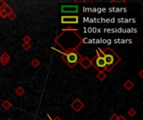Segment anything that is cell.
Segmentation results:
<instances>
[{
  "label": "cell",
  "instance_id": "6da1fadb",
  "mask_svg": "<svg viewBox=\"0 0 143 120\" xmlns=\"http://www.w3.org/2000/svg\"><path fill=\"white\" fill-rule=\"evenodd\" d=\"M56 43L61 50L55 49L57 52L66 53L72 50H77L80 46L83 43V38L78 34V30L73 28H67L58 35L54 39Z\"/></svg>",
  "mask_w": 143,
  "mask_h": 120
},
{
  "label": "cell",
  "instance_id": "7a4b0ae2",
  "mask_svg": "<svg viewBox=\"0 0 143 120\" xmlns=\"http://www.w3.org/2000/svg\"><path fill=\"white\" fill-rule=\"evenodd\" d=\"M102 51L104 54L105 65H106L105 71L110 72L120 62H121V58L111 48H106L104 50H102Z\"/></svg>",
  "mask_w": 143,
  "mask_h": 120
},
{
  "label": "cell",
  "instance_id": "3957f363",
  "mask_svg": "<svg viewBox=\"0 0 143 120\" xmlns=\"http://www.w3.org/2000/svg\"><path fill=\"white\" fill-rule=\"evenodd\" d=\"M59 53H60L62 54L60 57L61 59L70 68H74L77 64H79L80 59L82 58L81 54L78 52L77 50H72V51H70L66 53H64L61 52H59Z\"/></svg>",
  "mask_w": 143,
  "mask_h": 120
},
{
  "label": "cell",
  "instance_id": "277c9868",
  "mask_svg": "<svg viewBox=\"0 0 143 120\" xmlns=\"http://www.w3.org/2000/svg\"><path fill=\"white\" fill-rule=\"evenodd\" d=\"M91 66H93L98 72H105L106 65L104 58H100L98 56H94L91 59Z\"/></svg>",
  "mask_w": 143,
  "mask_h": 120
},
{
  "label": "cell",
  "instance_id": "5b68a950",
  "mask_svg": "<svg viewBox=\"0 0 143 120\" xmlns=\"http://www.w3.org/2000/svg\"><path fill=\"white\" fill-rule=\"evenodd\" d=\"M61 24H79V17L76 15L61 16Z\"/></svg>",
  "mask_w": 143,
  "mask_h": 120
},
{
  "label": "cell",
  "instance_id": "8992f818",
  "mask_svg": "<svg viewBox=\"0 0 143 120\" xmlns=\"http://www.w3.org/2000/svg\"><path fill=\"white\" fill-rule=\"evenodd\" d=\"M70 107L73 108L74 111H75L76 113H79L80 110L85 107V104L82 103V101L80 99H75L70 103Z\"/></svg>",
  "mask_w": 143,
  "mask_h": 120
},
{
  "label": "cell",
  "instance_id": "52a82bcc",
  "mask_svg": "<svg viewBox=\"0 0 143 120\" xmlns=\"http://www.w3.org/2000/svg\"><path fill=\"white\" fill-rule=\"evenodd\" d=\"M79 11V7L77 5H63L61 6V12L62 13H78Z\"/></svg>",
  "mask_w": 143,
  "mask_h": 120
},
{
  "label": "cell",
  "instance_id": "ba28073f",
  "mask_svg": "<svg viewBox=\"0 0 143 120\" xmlns=\"http://www.w3.org/2000/svg\"><path fill=\"white\" fill-rule=\"evenodd\" d=\"M80 64V66L84 68V69H88L90 67H91V60L88 57H82L80 59V61L79 63Z\"/></svg>",
  "mask_w": 143,
  "mask_h": 120
},
{
  "label": "cell",
  "instance_id": "9c48e42d",
  "mask_svg": "<svg viewBox=\"0 0 143 120\" xmlns=\"http://www.w3.org/2000/svg\"><path fill=\"white\" fill-rule=\"evenodd\" d=\"M9 61H10V56H9V54L8 53L4 52L0 55V63L3 66H6L9 63Z\"/></svg>",
  "mask_w": 143,
  "mask_h": 120
},
{
  "label": "cell",
  "instance_id": "30bf717a",
  "mask_svg": "<svg viewBox=\"0 0 143 120\" xmlns=\"http://www.w3.org/2000/svg\"><path fill=\"white\" fill-rule=\"evenodd\" d=\"M123 86H124V88H125L126 90L130 91V90H131L133 89V87H134V83H133L131 80L128 79V80H126L125 83H124Z\"/></svg>",
  "mask_w": 143,
  "mask_h": 120
},
{
  "label": "cell",
  "instance_id": "8fae6325",
  "mask_svg": "<svg viewBox=\"0 0 143 120\" xmlns=\"http://www.w3.org/2000/svg\"><path fill=\"white\" fill-rule=\"evenodd\" d=\"M2 107H3V109L9 110L12 108V103L9 102L8 100H5V101H3V102L2 103Z\"/></svg>",
  "mask_w": 143,
  "mask_h": 120
},
{
  "label": "cell",
  "instance_id": "7c38bea8",
  "mask_svg": "<svg viewBox=\"0 0 143 120\" xmlns=\"http://www.w3.org/2000/svg\"><path fill=\"white\" fill-rule=\"evenodd\" d=\"M15 94L18 95V96H19V97H21V96H23L24 94H25V90H24V89L23 87H21V86H19V87H18L17 89H15Z\"/></svg>",
  "mask_w": 143,
  "mask_h": 120
},
{
  "label": "cell",
  "instance_id": "4fadbf2b",
  "mask_svg": "<svg viewBox=\"0 0 143 120\" xmlns=\"http://www.w3.org/2000/svg\"><path fill=\"white\" fill-rule=\"evenodd\" d=\"M96 78H97L100 81H104L105 78H107V75L105 72H99L97 73V75H96Z\"/></svg>",
  "mask_w": 143,
  "mask_h": 120
},
{
  "label": "cell",
  "instance_id": "5bb4252c",
  "mask_svg": "<svg viewBox=\"0 0 143 120\" xmlns=\"http://www.w3.org/2000/svg\"><path fill=\"white\" fill-rule=\"evenodd\" d=\"M30 64H31V66L32 67H34V68H38L39 65H40V61L38 59V58H34L33 60L31 61V63H30Z\"/></svg>",
  "mask_w": 143,
  "mask_h": 120
},
{
  "label": "cell",
  "instance_id": "9a60e30c",
  "mask_svg": "<svg viewBox=\"0 0 143 120\" xmlns=\"http://www.w3.org/2000/svg\"><path fill=\"white\" fill-rule=\"evenodd\" d=\"M8 18H9V20H11V21H13V20H15L16 19V18H17V14L14 13V12H12L11 13H9V14L8 15Z\"/></svg>",
  "mask_w": 143,
  "mask_h": 120
},
{
  "label": "cell",
  "instance_id": "2e32d148",
  "mask_svg": "<svg viewBox=\"0 0 143 120\" xmlns=\"http://www.w3.org/2000/svg\"><path fill=\"white\" fill-rule=\"evenodd\" d=\"M3 11L4 13H5L7 15H8L9 13H11L13 12V9H12V8H11L10 6L8 5L7 7H5V8H3Z\"/></svg>",
  "mask_w": 143,
  "mask_h": 120
},
{
  "label": "cell",
  "instance_id": "e0dca14e",
  "mask_svg": "<svg viewBox=\"0 0 143 120\" xmlns=\"http://www.w3.org/2000/svg\"><path fill=\"white\" fill-rule=\"evenodd\" d=\"M136 110L133 108H130L127 111V114L129 115L130 117H134L135 115H136Z\"/></svg>",
  "mask_w": 143,
  "mask_h": 120
},
{
  "label": "cell",
  "instance_id": "ac0fdd59",
  "mask_svg": "<svg viewBox=\"0 0 143 120\" xmlns=\"http://www.w3.org/2000/svg\"><path fill=\"white\" fill-rule=\"evenodd\" d=\"M8 5V4L5 1H3V0H0V11H3V8L7 7Z\"/></svg>",
  "mask_w": 143,
  "mask_h": 120
},
{
  "label": "cell",
  "instance_id": "d6986e66",
  "mask_svg": "<svg viewBox=\"0 0 143 120\" xmlns=\"http://www.w3.org/2000/svg\"><path fill=\"white\" fill-rule=\"evenodd\" d=\"M22 48L24 50V51H29L31 48V45L30 43H23L22 44Z\"/></svg>",
  "mask_w": 143,
  "mask_h": 120
},
{
  "label": "cell",
  "instance_id": "ffe728a7",
  "mask_svg": "<svg viewBox=\"0 0 143 120\" xmlns=\"http://www.w3.org/2000/svg\"><path fill=\"white\" fill-rule=\"evenodd\" d=\"M23 41H24V43H30L31 38L29 35H25L24 38H23Z\"/></svg>",
  "mask_w": 143,
  "mask_h": 120
},
{
  "label": "cell",
  "instance_id": "44dd1931",
  "mask_svg": "<svg viewBox=\"0 0 143 120\" xmlns=\"http://www.w3.org/2000/svg\"><path fill=\"white\" fill-rule=\"evenodd\" d=\"M118 116H119V115H117L116 113H113L111 116L110 117V120H117Z\"/></svg>",
  "mask_w": 143,
  "mask_h": 120
},
{
  "label": "cell",
  "instance_id": "7402d4cb",
  "mask_svg": "<svg viewBox=\"0 0 143 120\" xmlns=\"http://www.w3.org/2000/svg\"><path fill=\"white\" fill-rule=\"evenodd\" d=\"M0 17L3 18H4V19H5V18H8V15H7L6 13H4L3 11H0Z\"/></svg>",
  "mask_w": 143,
  "mask_h": 120
},
{
  "label": "cell",
  "instance_id": "603a6c76",
  "mask_svg": "<svg viewBox=\"0 0 143 120\" xmlns=\"http://www.w3.org/2000/svg\"><path fill=\"white\" fill-rule=\"evenodd\" d=\"M117 120H127L126 117H124L123 115H119L118 116V119Z\"/></svg>",
  "mask_w": 143,
  "mask_h": 120
},
{
  "label": "cell",
  "instance_id": "cb8c5ba5",
  "mask_svg": "<svg viewBox=\"0 0 143 120\" xmlns=\"http://www.w3.org/2000/svg\"><path fill=\"white\" fill-rule=\"evenodd\" d=\"M143 70H141L140 72H139V73H138V75H139V77L141 78H143Z\"/></svg>",
  "mask_w": 143,
  "mask_h": 120
},
{
  "label": "cell",
  "instance_id": "d4e9b609",
  "mask_svg": "<svg viewBox=\"0 0 143 120\" xmlns=\"http://www.w3.org/2000/svg\"><path fill=\"white\" fill-rule=\"evenodd\" d=\"M51 120H62L60 118H59V117H58V116H56V117H54V118H52Z\"/></svg>",
  "mask_w": 143,
  "mask_h": 120
},
{
  "label": "cell",
  "instance_id": "484cf974",
  "mask_svg": "<svg viewBox=\"0 0 143 120\" xmlns=\"http://www.w3.org/2000/svg\"><path fill=\"white\" fill-rule=\"evenodd\" d=\"M74 3H78V1H77V0H74Z\"/></svg>",
  "mask_w": 143,
  "mask_h": 120
},
{
  "label": "cell",
  "instance_id": "4316f807",
  "mask_svg": "<svg viewBox=\"0 0 143 120\" xmlns=\"http://www.w3.org/2000/svg\"><path fill=\"white\" fill-rule=\"evenodd\" d=\"M7 120H12V119H11V118H8Z\"/></svg>",
  "mask_w": 143,
  "mask_h": 120
}]
</instances>
